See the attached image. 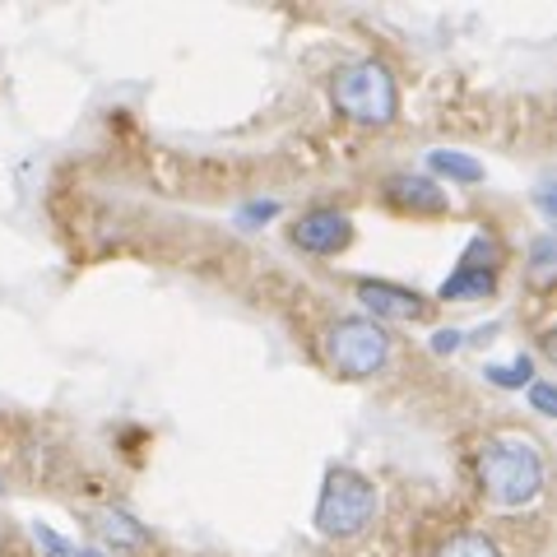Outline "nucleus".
<instances>
[{
	"label": "nucleus",
	"mask_w": 557,
	"mask_h": 557,
	"mask_svg": "<svg viewBox=\"0 0 557 557\" xmlns=\"http://www.w3.org/2000/svg\"><path fill=\"white\" fill-rule=\"evenodd\" d=\"M479 479L493 502L520 507L544 487V460L525 437H487L479 446Z\"/></svg>",
	"instance_id": "obj_1"
},
{
	"label": "nucleus",
	"mask_w": 557,
	"mask_h": 557,
	"mask_svg": "<svg viewBox=\"0 0 557 557\" xmlns=\"http://www.w3.org/2000/svg\"><path fill=\"white\" fill-rule=\"evenodd\" d=\"M335 108L358 121V126H391L399 116V89L395 75L381 61H354L335 75Z\"/></svg>",
	"instance_id": "obj_2"
},
{
	"label": "nucleus",
	"mask_w": 557,
	"mask_h": 557,
	"mask_svg": "<svg viewBox=\"0 0 557 557\" xmlns=\"http://www.w3.org/2000/svg\"><path fill=\"white\" fill-rule=\"evenodd\" d=\"M325 358L339 376L362 381V376L386 368L391 335H386V325L372 321V317H344L325 330Z\"/></svg>",
	"instance_id": "obj_3"
},
{
	"label": "nucleus",
	"mask_w": 557,
	"mask_h": 557,
	"mask_svg": "<svg viewBox=\"0 0 557 557\" xmlns=\"http://www.w3.org/2000/svg\"><path fill=\"white\" fill-rule=\"evenodd\" d=\"M376 516V487L358 469H330L321 502H317V530L330 539H354Z\"/></svg>",
	"instance_id": "obj_4"
},
{
	"label": "nucleus",
	"mask_w": 557,
	"mask_h": 557,
	"mask_svg": "<svg viewBox=\"0 0 557 557\" xmlns=\"http://www.w3.org/2000/svg\"><path fill=\"white\" fill-rule=\"evenodd\" d=\"M293 242L311 256H335L354 242V223H348L344 209H330V205H317L293 223Z\"/></svg>",
	"instance_id": "obj_5"
},
{
	"label": "nucleus",
	"mask_w": 557,
	"mask_h": 557,
	"mask_svg": "<svg viewBox=\"0 0 557 557\" xmlns=\"http://www.w3.org/2000/svg\"><path fill=\"white\" fill-rule=\"evenodd\" d=\"M358 298L368 302L372 321H376V317H386V321H413V317H423V311H428V302L418 298L413 288L386 284V278H362V284H358Z\"/></svg>",
	"instance_id": "obj_6"
},
{
	"label": "nucleus",
	"mask_w": 557,
	"mask_h": 557,
	"mask_svg": "<svg viewBox=\"0 0 557 557\" xmlns=\"http://www.w3.org/2000/svg\"><path fill=\"white\" fill-rule=\"evenodd\" d=\"M391 200L413 214H442L446 209V190H437L428 177H391Z\"/></svg>",
	"instance_id": "obj_7"
},
{
	"label": "nucleus",
	"mask_w": 557,
	"mask_h": 557,
	"mask_svg": "<svg viewBox=\"0 0 557 557\" xmlns=\"http://www.w3.org/2000/svg\"><path fill=\"white\" fill-rule=\"evenodd\" d=\"M493 288H497V274L493 270H469V265H460L442 284V298L446 302H456V298H487Z\"/></svg>",
	"instance_id": "obj_8"
},
{
	"label": "nucleus",
	"mask_w": 557,
	"mask_h": 557,
	"mask_svg": "<svg viewBox=\"0 0 557 557\" xmlns=\"http://www.w3.org/2000/svg\"><path fill=\"white\" fill-rule=\"evenodd\" d=\"M428 168L442 172V177H450V182H483V163L469 159V153H460V149H432Z\"/></svg>",
	"instance_id": "obj_9"
},
{
	"label": "nucleus",
	"mask_w": 557,
	"mask_h": 557,
	"mask_svg": "<svg viewBox=\"0 0 557 557\" xmlns=\"http://www.w3.org/2000/svg\"><path fill=\"white\" fill-rule=\"evenodd\" d=\"M98 530H102V539H112V544H126V548H139V544L149 539L126 511H108V516L98 520Z\"/></svg>",
	"instance_id": "obj_10"
},
{
	"label": "nucleus",
	"mask_w": 557,
	"mask_h": 557,
	"mask_svg": "<svg viewBox=\"0 0 557 557\" xmlns=\"http://www.w3.org/2000/svg\"><path fill=\"white\" fill-rule=\"evenodd\" d=\"M437 557H502V553L487 534H456L437 548Z\"/></svg>",
	"instance_id": "obj_11"
},
{
	"label": "nucleus",
	"mask_w": 557,
	"mask_h": 557,
	"mask_svg": "<svg viewBox=\"0 0 557 557\" xmlns=\"http://www.w3.org/2000/svg\"><path fill=\"white\" fill-rule=\"evenodd\" d=\"M483 376L493 381V386H507V391H516V386H530L534 362H530V358H516V362H507V368H487Z\"/></svg>",
	"instance_id": "obj_12"
},
{
	"label": "nucleus",
	"mask_w": 557,
	"mask_h": 557,
	"mask_svg": "<svg viewBox=\"0 0 557 557\" xmlns=\"http://www.w3.org/2000/svg\"><path fill=\"white\" fill-rule=\"evenodd\" d=\"M530 278H534V284H548V278H553V237H539L534 242V256H530Z\"/></svg>",
	"instance_id": "obj_13"
},
{
	"label": "nucleus",
	"mask_w": 557,
	"mask_h": 557,
	"mask_svg": "<svg viewBox=\"0 0 557 557\" xmlns=\"http://www.w3.org/2000/svg\"><path fill=\"white\" fill-rule=\"evenodd\" d=\"M274 214H278V200H251V205L237 209V223H242V228H256V223H265Z\"/></svg>",
	"instance_id": "obj_14"
},
{
	"label": "nucleus",
	"mask_w": 557,
	"mask_h": 557,
	"mask_svg": "<svg viewBox=\"0 0 557 557\" xmlns=\"http://www.w3.org/2000/svg\"><path fill=\"white\" fill-rule=\"evenodd\" d=\"M530 399H534V409H539V413H553V409H557V391L548 386V381H534V386H530Z\"/></svg>",
	"instance_id": "obj_15"
},
{
	"label": "nucleus",
	"mask_w": 557,
	"mask_h": 557,
	"mask_svg": "<svg viewBox=\"0 0 557 557\" xmlns=\"http://www.w3.org/2000/svg\"><path fill=\"white\" fill-rule=\"evenodd\" d=\"M38 539H42V544H47L51 553H57V557H75V548H70V544H65V539H61V534H51L47 525H38Z\"/></svg>",
	"instance_id": "obj_16"
},
{
	"label": "nucleus",
	"mask_w": 557,
	"mask_h": 557,
	"mask_svg": "<svg viewBox=\"0 0 557 557\" xmlns=\"http://www.w3.org/2000/svg\"><path fill=\"white\" fill-rule=\"evenodd\" d=\"M460 344V335L456 330H442V335H432V348H437V354H450V348Z\"/></svg>",
	"instance_id": "obj_17"
},
{
	"label": "nucleus",
	"mask_w": 557,
	"mask_h": 557,
	"mask_svg": "<svg viewBox=\"0 0 557 557\" xmlns=\"http://www.w3.org/2000/svg\"><path fill=\"white\" fill-rule=\"evenodd\" d=\"M0 544H5V530H0Z\"/></svg>",
	"instance_id": "obj_18"
}]
</instances>
